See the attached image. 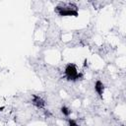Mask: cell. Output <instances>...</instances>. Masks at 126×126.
Returning <instances> with one entry per match:
<instances>
[{"label":"cell","mask_w":126,"mask_h":126,"mask_svg":"<svg viewBox=\"0 0 126 126\" xmlns=\"http://www.w3.org/2000/svg\"><path fill=\"white\" fill-rule=\"evenodd\" d=\"M64 74H65V77H66V79L68 81H77L82 76V74L78 71L77 66L75 64H73V63H69L65 67Z\"/></svg>","instance_id":"7a4b0ae2"},{"label":"cell","mask_w":126,"mask_h":126,"mask_svg":"<svg viewBox=\"0 0 126 126\" xmlns=\"http://www.w3.org/2000/svg\"><path fill=\"white\" fill-rule=\"evenodd\" d=\"M69 124L70 125H77V122L74 120H69Z\"/></svg>","instance_id":"8992f818"},{"label":"cell","mask_w":126,"mask_h":126,"mask_svg":"<svg viewBox=\"0 0 126 126\" xmlns=\"http://www.w3.org/2000/svg\"><path fill=\"white\" fill-rule=\"evenodd\" d=\"M94 91H95V93L99 96H102L103 95V93H104V85H103V83L101 81H99V80L95 81V83H94Z\"/></svg>","instance_id":"277c9868"},{"label":"cell","mask_w":126,"mask_h":126,"mask_svg":"<svg viewBox=\"0 0 126 126\" xmlns=\"http://www.w3.org/2000/svg\"><path fill=\"white\" fill-rule=\"evenodd\" d=\"M55 11L61 17L78 16V8L73 4H64L61 6H57Z\"/></svg>","instance_id":"6da1fadb"},{"label":"cell","mask_w":126,"mask_h":126,"mask_svg":"<svg viewBox=\"0 0 126 126\" xmlns=\"http://www.w3.org/2000/svg\"><path fill=\"white\" fill-rule=\"evenodd\" d=\"M32 104H33L35 107H37V108H42V107L45 105V102H44V100L42 99V97L39 96V95H36V94L32 95Z\"/></svg>","instance_id":"3957f363"},{"label":"cell","mask_w":126,"mask_h":126,"mask_svg":"<svg viewBox=\"0 0 126 126\" xmlns=\"http://www.w3.org/2000/svg\"><path fill=\"white\" fill-rule=\"evenodd\" d=\"M61 112L63 113V115H65V116H69L70 113H71V110H70L67 106H62V107H61Z\"/></svg>","instance_id":"5b68a950"}]
</instances>
